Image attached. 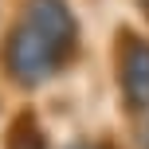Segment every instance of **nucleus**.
<instances>
[{"instance_id": "f03ea898", "label": "nucleus", "mask_w": 149, "mask_h": 149, "mask_svg": "<svg viewBox=\"0 0 149 149\" xmlns=\"http://www.w3.org/2000/svg\"><path fill=\"white\" fill-rule=\"evenodd\" d=\"M126 90L137 106H149V47H130L126 59Z\"/></svg>"}, {"instance_id": "f257e3e1", "label": "nucleus", "mask_w": 149, "mask_h": 149, "mask_svg": "<svg viewBox=\"0 0 149 149\" xmlns=\"http://www.w3.org/2000/svg\"><path fill=\"white\" fill-rule=\"evenodd\" d=\"M71 31H74V24L59 0H31L28 20H24V28L16 31L12 47H8V67L24 82L51 74L71 43Z\"/></svg>"}]
</instances>
